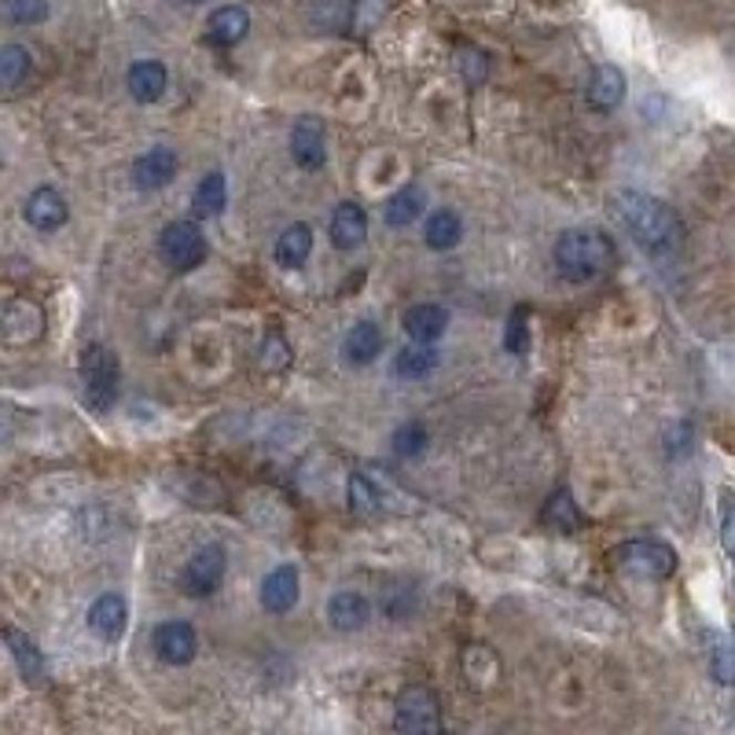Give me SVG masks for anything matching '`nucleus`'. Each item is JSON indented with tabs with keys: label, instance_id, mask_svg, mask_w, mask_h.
<instances>
[{
	"label": "nucleus",
	"instance_id": "nucleus-1",
	"mask_svg": "<svg viewBox=\"0 0 735 735\" xmlns=\"http://www.w3.org/2000/svg\"><path fill=\"white\" fill-rule=\"evenodd\" d=\"M618 214H622L625 228L633 232V239L643 250H654V255H665V250L681 247L684 228L676 221V214L654 195L643 191H622L618 195Z\"/></svg>",
	"mask_w": 735,
	"mask_h": 735
},
{
	"label": "nucleus",
	"instance_id": "nucleus-2",
	"mask_svg": "<svg viewBox=\"0 0 735 735\" xmlns=\"http://www.w3.org/2000/svg\"><path fill=\"white\" fill-rule=\"evenodd\" d=\"M614 266V244L600 228H570L556 244V269L573 283L596 280Z\"/></svg>",
	"mask_w": 735,
	"mask_h": 735
},
{
	"label": "nucleus",
	"instance_id": "nucleus-3",
	"mask_svg": "<svg viewBox=\"0 0 735 735\" xmlns=\"http://www.w3.org/2000/svg\"><path fill=\"white\" fill-rule=\"evenodd\" d=\"M118 358L107 346H89L82 358V383H85V401L96 412H107L111 401L118 397Z\"/></svg>",
	"mask_w": 735,
	"mask_h": 735
},
{
	"label": "nucleus",
	"instance_id": "nucleus-4",
	"mask_svg": "<svg viewBox=\"0 0 735 735\" xmlns=\"http://www.w3.org/2000/svg\"><path fill=\"white\" fill-rule=\"evenodd\" d=\"M158 250H163V261L174 272H191L206 261V239L195 221L166 225L163 236H158Z\"/></svg>",
	"mask_w": 735,
	"mask_h": 735
},
{
	"label": "nucleus",
	"instance_id": "nucleus-5",
	"mask_svg": "<svg viewBox=\"0 0 735 735\" xmlns=\"http://www.w3.org/2000/svg\"><path fill=\"white\" fill-rule=\"evenodd\" d=\"M397 735H442V710L427 687H408L394 706Z\"/></svg>",
	"mask_w": 735,
	"mask_h": 735
},
{
	"label": "nucleus",
	"instance_id": "nucleus-6",
	"mask_svg": "<svg viewBox=\"0 0 735 735\" xmlns=\"http://www.w3.org/2000/svg\"><path fill=\"white\" fill-rule=\"evenodd\" d=\"M614 562L636 578H670L676 570V551L662 541H629L614 551Z\"/></svg>",
	"mask_w": 735,
	"mask_h": 735
},
{
	"label": "nucleus",
	"instance_id": "nucleus-7",
	"mask_svg": "<svg viewBox=\"0 0 735 735\" xmlns=\"http://www.w3.org/2000/svg\"><path fill=\"white\" fill-rule=\"evenodd\" d=\"M225 567H228V556H225L221 545L199 548L188 559V567H184V592H188V596H210V592H217V589H221V581H225Z\"/></svg>",
	"mask_w": 735,
	"mask_h": 735
},
{
	"label": "nucleus",
	"instance_id": "nucleus-8",
	"mask_svg": "<svg viewBox=\"0 0 735 735\" xmlns=\"http://www.w3.org/2000/svg\"><path fill=\"white\" fill-rule=\"evenodd\" d=\"M125 625H130V603H125V596L103 592L100 600L89 607V629L100 640H107V643L122 640Z\"/></svg>",
	"mask_w": 735,
	"mask_h": 735
},
{
	"label": "nucleus",
	"instance_id": "nucleus-9",
	"mask_svg": "<svg viewBox=\"0 0 735 735\" xmlns=\"http://www.w3.org/2000/svg\"><path fill=\"white\" fill-rule=\"evenodd\" d=\"M177 177V152L174 147H152L133 163V180L141 191H158Z\"/></svg>",
	"mask_w": 735,
	"mask_h": 735
},
{
	"label": "nucleus",
	"instance_id": "nucleus-10",
	"mask_svg": "<svg viewBox=\"0 0 735 735\" xmlns=\"http://www.w3.org/2000/svg\"><path fill=\"white\" fill-rule=\"evenodd\" d=\"M195 648H199V640L188 622H163L155 629V654L166 665H188L195 659Z\"/></svg>",
	"mask_w": 735,
	"mask_h": 735
},
{
	"label": "nucleus",
	"instance_id": "nucleus-11",
	"mask_svg": "<svg viewBox=\"0 0 735 735\" xmlns=\"http://www.w3.org/2000/svg\"><path fill=\"white\" fill-rule=\"evenodd\" d=\"M298 589H302L298 567L283 562V567H276L269 578L261 581V607H266L269 614H287L298 603Z\"/></svg>",
	"mask_w": 735,
	"mask_h": 735
},
{
	"label": "nucleus",
	"instance_id": "nucleus-12",
	"mask_svg": "<svg viewBox=\"0 0 735 735\" xmlns=\"http://www.w3.org/2000/svg\"><path fill=\"white\" fill-rule=\"evenodd\" d=\"M291 155L302 169H320L328 163V144H324V125L317 118H302L291 133Z\"/></svg>",
	"mask_w": 735,
	"mask_h": 735
},
{
	"label": "nucleus",
	"instance_id": "nucleus-13",
	"mask_svg": "<svg viewBox=\"0 0 735 735\" xmlns=\"http://www.w3.org/2000/svg\"><path fill=\"white\" fill-rule=\"evenodd\" d=\"M66 214L71 206L55 188H38L27 199V221L38 228V232H55V228L66 225Z\"/></svg>",
	"mask_w": 735,
	"mask_h": 735
},
{
	"label": "nucleus",
	"instance_id": "nucleus-14",
	"mask_svg": "<svg viewBox=\"0 0 735 735\" xmlns=\"http://www.w3.org/2000/svg\"><path fill=\"white\" fill-rule=\"evenodd\" d=\"M368 239V214L361 203H342L331 214V244L339 250H353Z\"/></svg>",
	"mask_w": 735,
	"mask_h": 735
},
{
	"label": "nucleus",
	"instance_id": "nucleus-15",
	"mask_svg": "<svg viewBox=\"0 0 735 735\" xmlns=\"http://www.w3.org/2000/svg\"><path fill=\"white\" fill-rule=\"evenodd\" d=\"M401 324H405L408 339L416 342V346H431V342H438L445 335V328H449V313H445L442 306H412Z\"/></svg>",
	"mask_w": 735,
	"mask_h": 735
},
{
	"label": "nucleus",
	"instance_id": "nucleus-16",
	"mask_svg": "<svg viewBox=\"0 0 735 735\" xmlns=\"http://www.w3.org/2000/svg\"><path fill=\"white\" fill-rule=\"evenodd\" d=\"M247 30H250L247 8L228 4V8H217L210 15V22H206V41L221 44V49H232V44H239L247 38Z\"/></svg>",
	"mask_w": 735,
	"mask_h": 735
},
{
	"label": "nucleus",
	"instance_id": "nucleus-17",
	"mask_svg": "<svg viewBox=\"0 0 735 735\" xmlns=\"http://www.w3.org/2000/svg\"><path fill=\"white\" fill-rule=\"evenodd\" d=\"M166 82H169V74H166V66L158 63V60L133 63V66H130V77H125V85H130L136 103H155V100L166 92Z\"/></svg>",
	"mask_w": 735,
	"mask_h": 735
},
{
	"label": "nucleus",
	"instance_id": "nucleus-18",
	"mask_svg": "<svg viewBox=\"0 0 735 735\" xmlns=\"http://www.w3.org/2000/svg\"><path fill=\"white\" fill-rule=\"evenodd\" d=\"M622 100H625V74L611 63L596 66V74L589 82V103L592 107L596 111H614Z\"/></svg>",
	"mask_w": 735,
	"mask_h": 735
},
{
	"label": "nucleus",
	"instance_id": "nucleus-19",
	"mask_svg": "<svg viewBox=\"0 0 735 735\" xmlns=\"http://www.w3.org/2000/svg\"><path fill=\"white\" fill-rule=\"evenodd\" d=\"M342 353H346L350 364H372L379 353H383V331L372 320H361V324L350 328L346 342H342Z\"/></svg>",
	"mask_w": 735,
	"mask_h": 735
},
{
	"label": "nucleus",
	"instance_id": "nucleus-20",
	"mask_svg": "<svg viewBox=\"0 0 735 735\" xmlns=\"http://www.w3.org/2000/svg\"><path fill=\"white\" fill-rule=\"evenodd\" d=\"M331 625L342 629V633H353V629H364L368 618H372V607L361 592H335V600L328 607Z\"/></svg>",
	"mask_w": 735,
	"mask_h": 735
},
{
	"label": "nucleus",
	"instance_id": "nucleus-21",
	"mask_svg": "<svg viewBox=\"0 0 735 735\" xmlns=\"http://www.w3.org/2000/svg\"><path fill=\"white\" fill-rule=\"evenodd\" d=\"M309 255H313V232H309V225L283 228L280 244H276V261H280L283 269H302Z\"/></svg>",
	"mask_w": 735,
	"mask_h": 735
},
{
	"label": "nucleus",
	"instance_id": "nucleus-22",
	"mask_svg": "<svg viewBox=\"0 0 735 735\" xmlns=\"http://www.w3.org/2000/svg\"><path fill=\"white\" fill-rule=\"evenodd\" d=\"M464 236V221H459L456 210H438L427 217V228H423V239H427L431 250H453Z\"/></svg>",
	"mask_w": 735,
	"mask_h": 735
},
{
	"label": "nucleus",
	"instance_id": "nucleus-23",
	"mask_svg": "<svg viewBox=\"0 0 735 735\" xmlns=\"http://www.w3.org/2000/svg\"><path fill=\"white\" fill-rule=\"evenodd\" d=\"M228 203V184L221 174H206L199 180V188L191 195V206H195V217H217L225 210Z\"/></svg>",
	"mask_w": 735,
	"mask_h": 735
},
{
	"label": "nucleus",
	"instance_id": "nucleus-24",
	"mask_svg": "<svg viewBox=\"0 0 735 735\" xmlns=\"http://www.w3.org/2000/svg\"><path fill=\"white\" fill-rule=\"evenodd\" d=\"M423 206H427V195H423V188H401L394 199L386 203V225H394V228L412 225L423 214Z\"/></svg>",
	"mask_w": 735,
	"mask_h": 735
},
{
	"label": "nucleus",
	"instance_id": "nucleus-25",
	"mask_svg": "<svg viewBox=\"0 0 735 735\" xmlns=\"http://www.w3.org/2000/svg\"><path fill=\"white\" fill-rule=\"evenodd\" d=\"M4 640H8L11 654H15V662H19V673L27 676V681H41V673H44V662H41V651H38V643H33L30 636H22L19 629H8V633H4Z\"/></svg>",
	"mask_w": 735,
	"mask_h": 735
},
{
	"label": "nucleus",
	"instance_id": "nucleus-26",
	"mask_svg": "<svg viewBox=\"0 0 735 735\" xmlns=\"http://www.w3.org/2000/svg\"><path fill=\"white\" fill-rule=\"evenodd\" d=\"M434 368H438V353L431 346H416V342H412L408 350H401L394 361V372L401 379H423V375H431Z\"/></svg>",
	"mask_w": 735,
	"mask_h": 735
},
{
	"label": "nucleus",
	"instance_id": "nucleus-27",
	"mask_svg": "<svg viewBox=\"0 0 735 735\" xmlns=\"http://www.w3.org/2000/svg\"><path fill=\"white\" fill-rule=\"evenodd\" d=\"M30 52L22 49V44H8L4 52H0V85L4 89H19L22 82L30 77Z\"/></svg>",
	"mask_w": 735,
	"mask_h": 735
},
{
	"label": "nucleus",
	"instance_id": "nucleus-28",
	"mask_svg": "<svg viewBox=\"0 0 735 735\" xmlns=\"http://www.w3.org/2000/svg\"><path fill=\"white\" fill-rule=\"evenodd\" d=\"M545 519H548L551 526H559V530H578V526H581V511H578V504H573L570 489L551 493V500H548V508H545Z\"/></svg>",
	"mask_w": 735,
	"mask_h": 735
},
{
	"label": "nucleus",
	"instance_id": "nucleus-29",
	"mask_svg": "<svg viewBox=\"0 0 735 735\" xmlns=\"http://www.w3.org/2000/svg\"><path fill=\"white\" fill-rule=\"evenodd\" d=\"M423 449H427V427H423V423H405V427H397V434H394V453L397 456L420 459Z\"/></svg>",
	"mask_w": 735,
	"mask_h": 735
},
{
	"label": "nucleus",
	"instance_id": "nucleus-30",
	"mask_svg": "<svg viewBox=\"0 0 735 735\" xmlns=\"http://www.w3.org/2000/svg\"><path fill=\"white\" fill-rule=\"evenodd\" d=\"M350 508L358 515H375L379 511V493L364 475H350Z\"/></svg>",
	"mask_w": 735,
	"mask_h": 735
},
{
	"label": "nucleus",
	"instance_id": "nucleus-31",
	"mask_svg": "<svg viewBox=\"0 0 735 735\" xmlns=\"http://www.w3.org/2000/svg\"><path fill=\"white\" fill-rule=\"evenodd\" d=\"M504 350H508V353H526V350H530V320H526V309H515V313L508 317Z\"/></svg>",
	"mask_w": 735,
	"mask_h": 735
},
{
	"label": "nucleus",
	"instance_id": "nucleus-32",
	"mask_svg": "<svg viewBox=\"0 0 735 735\" xmlns=\"http://www.w3.org/2000/svg\"><path fill=\"white\" fill-rule=\"evenodd\" d=\"M4 15L19 27H30V22H41L49 15V4L44 0H4Z\"/></svg>",
	"mask_w": 735,
	"mask_h": 735
},
{
	"label": "nucleus",
	"instance_id": "nucleus-33",
	"mask_svg": "<svg viewBox=\"0 0 735 735\" xmlns=\"http://www.w3.org/2000/svg\"><path fill=\"white\" fill-rule=\"evenodd\" d=\"M714 676L721 684H735V648L728 640H721L714 651Z\"/></svg>",
	"mask_w": 735,
	"mask_h": 735
},
{
	"label": "nucleus",
	"instance_id": "nucleus-34",
	"mask_svg": "<svg viewBox=\"0 0 735 735\" xmlns=\"http://www.w3.org/2000/svg\"><path fill=\"white\" fill-rule=\"evenodd\" d=\"M721 545L735 562V497H725V519H721Z\"/></svg>",
	"mask_w": 735,
	"mask_h": 735
},
{
	"label": "nucleus",
	"instance_id": "nucleus-35",
	"mask_svg": "<svg viewBox=\"0 0 735 735\" xmlns=\"http://www.w3.org/2000/svg\"><path fill=\"white\" fill-rule=\"evenodd\" d=\"M191 4H195V0H191Z\"/></svg>",
	"mask_w": 735,
	"mask_h": 735
}]
</instances>
